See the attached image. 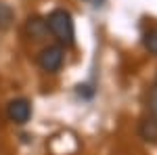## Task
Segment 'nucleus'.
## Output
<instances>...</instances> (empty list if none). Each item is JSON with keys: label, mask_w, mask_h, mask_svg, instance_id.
Segmentation results:
<instances>
[{"label": "nucleus", "mask_w": 157, "mask_h": 155, "mask_svg": "<svg viewBox=\"0 0 157 155\" xmlns=\"http://www.w3.org/2000/svg\"><path fill=\"white\" fill-rule=\"evenodd\" d=\"M44 21H46V27L52 32V36L57 38L61 44H65V46H71V44H73L75 27H73L71 15H69L67 11H63V9H55Z\"/></svg>", "instance_id": "nucleus-1"}, {"label": "nucleus", "mask_w": 157, "mask_h": 155, "mask_svg": "<svg viewBox=\"0 0 157 155\" xmlns=\"http://www.w3.org/2000/svg\"><path fill=\"white\" fill-rule=\"evenodd\" d=\"M63 61H65V52H63V48L61 46H46L42 48V52L38 55V63H40V67L44 69V72L48 73H57L63 67Z\"/></svg>", "instance_id": "nucleus-2"}, {"label": "nucleus", "mask_w": 157, "mask_h": 155, "mask_svg": "<svg viewBox=\"0 0 157 155\" xmlns=\"http://www.w3.org/2000/svg\"><path fill=\"white\" fill-rule=\"evenodd\" d=\"M6 115L15 124H27L32 118V105L27 99H13L6 105Z\"/></svg>", "instance_id": "nucleus-3"}, {"label": "nucleus", "mask_w": 157, "mask_h": 155, "mask_svg": "<svg viewBox=\"0 0 157 155\" xmlns=\"http://www.w3.org/2000/svg\"><path fill=\"white\" fill-rule=\"evenodd\" d=\"M25 29H27V34L34 38V40L44 38V34L48 32L46 21H44V19H40V17H29V21H27V25H25Z\"/></svg>", "instance_id": "nucleus-4"}, {"label": "nucleus", "mask_w": 157, "mask_h": 155, "mask_svg": "<svg viewBox=\"0 0 157 155\" xmlns=\"http://www.w3.org/2000/svg\"><path fill=\"white\" fill-rule=\"evenodd\" d=\"M13 19H15V13L9 4H4V2H0V29H9L13 23Z\"/></svg>", "instance_id": "nucleus-5"}, {"label": "nucleus", "mask_w": 157, "mask_h": 155, "mask_svg": "<svg viewBox=\"0 0 157 155\" xmlns=\"http://www.w3.org/2000/svg\"><path fill=\"white\" fill-rule=\"evenodd\" d=\"M147 107H149V119H151L153 124H157V84L151 88V92H149Z\"/></svg>", "instance_id": "nucleus-6"}, {"label": "nucleus", "mask_w": 157, "mask_h": 155, "mask_svg": "<svg viewBox=\"0 0 157 155\" xmlns=\"http://www.w3.org/2000/svg\"><path fill=\"white\" fill-rule=\"evenodd\" d=\"M140 134H143V138L145 141H157V124H153L151 119H145L143 124H140Z\"/></svg>", "instance_id": "nucleus-7"}, {"label": "nucleus", "mask_w": 157, "mask_h": 155, "mask_svg": "<svg viewBox=\"0 0 157 155\" xmlns=\"http://www.w3.org/2000/svg\"><path fill=\"white\" fill-rule=\"evenodd\" d=\"M145 48L149 50V52H153V55H157V29H149L145 34Z\"/></svg>", "instance_id": "nucleus-8"}, {"label": "nucleus", "mask_w": 157, "mask_h": 155, "mask_svg": "<svg viewBox=\"0 0 157 155\" xmlns=\"http://www.w3.org/2000/svg\"><path fill=\"white\" fill-rule=\"evenodd\" d=\"M78 95H80V96H86V99H90V96L94 95V90H92L88 84H80V86H78Z\"/></svg>", "instance_id": "nucleus-9"}]
</instances>
